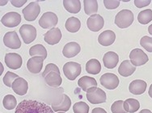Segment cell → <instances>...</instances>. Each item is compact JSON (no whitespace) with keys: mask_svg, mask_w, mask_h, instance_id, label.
Here are the masks:
<instances>
[{"mask_svg":"<svg viewBox=\"0 0 152 113\" xmlns=\"http://www.w3.org/2000/svg\"><path fill=\"white\" fill-rule=\"evenodd\" d=\"M137 20L142 24H147L152 20V10L146 9L140 12L137 15Z\"/></svg>","mask_w":152,"mask_h":113,"instance_id":"31","label":"cell"},{"mask_svg":"<svg viewBox=\"0 0 152 113\" xmlns=\"http://www.w3.org/2000/svg\"><path fill=\"white\" fill-rule=\"evenodd\" d=\"M148 32H149L150 34L152 36V24H151L149 26V28H148Z\"/></svg>","mask_w":152,"mask_h":113,"instance_id":"43","label":"cell"},{"mask_svg":"<svg viewBox=\"0 0 152 113\" xmlns=\"http://www.w3.org/2000/svg\"><path fill=\"white\" fill-rule=\"evenodd\" d=\"M15 113H53V110L44 103L25 99L17 105Z\"/></svg>","mask_w":152,"mask_h":113,"instance_id":"1","label":"cell"},{"mask_svg":"<svg viewBox=\"0 0 152 113\" xmlns=\"http://www.w3.org/2000/svg\"><path fill=\"white\" fill-rule=\"evenodd\" d=\"M1 22L7 28H15L20 23L21 16L17 12H8L2 17Z\"/></svg>","mask_w":152,"mask_h":113,"instance_id":"12","label":"cell"},{"mask_svg":"<svg viewBox=\"0 0 152 113\" xmlns=\"http://www.w3.org/2000/svg\"><path fill=\"white\" fill-rule=\"evenodd\" d=\"M65 27L68 32H77L80 29L81 27V22L78 18L70 17L67 19V20L65 23Z\"/></svg>","mask_w":152,"mask_h":113,"instance_id":"27","label":"cell"},{"mask_svg":"<svg viewBox=\"0 0 152 113\" xmlns=\"http://www.w3.org/2000/svg\"><path fill=\"white\" fill-rule=\"evenodd\" d=\"M129 92L135 96L142 95L146 90V82H144L143 80H140V79L134 80L129 84Z\"/></svg>","mask_w":152,"mask_h":113,"instance_id":"18","label":"cell"},{"mask_svg":"<svg viewBox=\"0 0 152 113\" xmlns=\"http://www.w3.org/2000/svg\"><path fill=\"white\" fill-rule=\"evenodd\" d=\"M111 112L113 113H127L124 108V101L117 100L114 102L111 106Z\"/></svg>","mask_w":152,"mask_h":113,"instance_id":"35","label":"cell"},{"mask_svg":"<svg viewBox=\"0 0 152 113\" xmlns=\"http://www.w3.org/2000/svg\"><path fill=\"white\" fill-rule=\"evenodd\" d=\"M3 104L7 110H12L17 106V101L12 95H7L3 98Z\"/></svg>","mask_w":152,"mask_h":113,"instance_id":"32","label":"cell"},{"mask_svg":"<svg viewBox=\"0 0 152 113\" xmlns=\"http://www.w3.org/2000/svg\"><path fill=\"white\" fill-rule=\"evenodd\" d=\"M58 113H65L64 112H58Z\"/></svg>","mask_w":152,"mask_h":113,"instance_id":"44","label":"cell"},{"mask_svg":"<svg viewBox=\"0 0 152 113\" xmlns=\"http://www.w3.org/2000/svg\"><path fill=\"white\" fill-rule=\"evenodd\" d=\"M80 46L76 42H70L67 43L62 50L63 55L67 58H74L75 56L78 55L80 52Z\"/></svg>","mask_w":152,"mask_h":113,"instance_id":"21","label":"cell"},{"mask_svg":"<svg viewBox=\"0 0 152 113\" xmlns=\"http://www.w3.org/2000/svg\"><path fill=\"white\" fill-rule=\"evenodd\" d=\"M119 61V57L116 52H106L103 57V62L106 68L108 69H113L117 66V63Z\"/></svg>","mask_w":152,"mask_h":113,"instance_id":"20","label":"cell"},{"mask_svg":"<svg viewBox=\"0 0 152 113\" xmlns=\"http://www.w3.org/2000/svg\"><path fill=\"white\" fill-rule=\"evenodd\" d=\"M58 16L55 13L53 12H45L42 15L41 19L39 20V25L45 29H50L55 28V26L58 24Z\"/></svg>","mask_w":152,"mask_h":113,"instance_id":"6","label":"cell"},{"mask_svg":"<svg viewBox=\"0 0 152 113\" xmlns=\"http://www.w3.org/2000/svg\"><path fill=\"white\" fill-rule=\"evenodd\" d=\"M73 111L75 113H88L89 106L84 102H78L73 106Z\"/></svg>","mask_w":152,"mask_h":113,"instance_id":"34","label":"cell"},{"mask_svg":"<svg viewBox=\"0 0 152 113\" xmlns=\"http://www.w3.org/2000/svg\"><path fill=\"white\" fill-rule=\"evenodd\" d=\"M86 71L90 74H98L101 71V64L96 59H91L86 64Z\"/></svg>","mask_w":152,"mask_h":113,"instance_id":"26","label":"cell"},{"mask_svg":"<svg viewBox=\"0 0 152 113\" xmlns=\"http://www.w3.org/2000/svg\"><path fill=\"white\" fill-rule=\"evenodd\" d=\"M19 78V76L17 74H15L14 73L12 72H8L6 73V74L4 75V78H3V83L4 85H6L7 87H12V84L13 82H15V79H17Z\"/></svg>","mask_w":152,"mask_h":113,"instance_id":"33","label":"cell"},{"mask_svg":"<svg viewBox=\"0 0 152 113\" xmlns=\"http://www.w3.org/2000/svg\"><path fill=\"white\" fill-rule=\"evenodd\" d=\"M84 12L87 15H92L98 12V3L96 0H84Z\"/></svg>","mask_w":152,"mask_h":113,"instance_id":"28","label":"cell"},{"mask_svg":"<svg viewBox=\"0 0 152 113\" xmlns=\"http://www.w3.org/2000/svg\"><path fill=\"white\" fill-rule=\"evenodd\" d=\"M4 45L12 50H18L21 46V41L15 31L7 32L3 37Z\"/></svg>","mask_w":152,"mask_h":113,"instance_id":"11","label":"cell"},{"mask_svg":"<svg viewBox=\"0 0 152 113\" xmlns=\"http://www.w3.org/2000/svg\"><path fill=\"white\" fill-rule=\"evenodd\" d=\"M61 39V30L58 28H53L50 29L44 35V40L47 44L53 45L59 43Z\"/></svg>","mask_w":152,"mask_h":113,"instance_id":"16","label":"cell"},{"mask_svg":"<svg viewBox=\"0 0 152 113\" xmlns=\"http://www.w3.org/2000/svg\"><path fill=\"white\" fill-rule=\"evenodd\" d=\"M139 113H152L148 109H143V110H142Z\"/></svg>","mask_w":152,"mask_h":113,"instance_id":"42","label":"cell"},{"mask_svg":"<svg viewBox=\"0 0 152 113\" xmlns=\"http://www.w3.org/2000/svg\"><path fill=\"white\" fill-rule=\"evenodd\" d=\"M140 44L149 52H152V37L145 36H142L140 41Z\"/></svg>","mask_w":152,"mask_h":113,"instance_id":"36","label":"cell"},{"mask_svg":"<svg viewBox=\"0 0 152 113\" xmlns=\"http://www.w3.org/2000/svg\"><path fill=\"white\" fill-rule=\"evenodd\" d=\"M104 24V20L100 15L95 14L91 15L87 20V26L92 32H98L101 30Z\"/></svg>","mask_w":152,"mask_h":113,"instance_id":"13","label":"cell"},{"mask_svg":"<svg viewBox=\"0 0 152 113\" xmlns=\"http://www.w3.org/2000/svg\"><path fill=\"white\" fill-rule=\"evenodd\" d=\"M22 12L27 21H34L41 12V7L37 2H32L22 10Z\"/></svg>","mask_w":152,"mask_h":113,"instance_id":"8","label":"cell"},{"mask_svg":"<svg viewBox=\"0 0 152 113\" xmlns=\"http://www.w3.org/2000/svg\"><path fill=\"white\" fill-rule=\"evenodd\" d=\"M136 70V67L131 63V61L129 60H125L121 63L118 73L123 77H129L132 75Z\"/></svg>","mask_w":152,"mask_h":113,"instance_id":"22","label":"cell"},{"mask_svg":"<svg viewBox=\"0 0 152 113\" xmlns=\"http://www.w3.org/2000/svg\"><path fill=\"white\" fill-rule=\"evenodd\" d=\"M20 34L22 36L23 43L26 44L32 43L37 37V29L30 24H23L20 28Z\"/></svg>","mask_w":152,"mask_h":113,"instance_id":"7","label":"cell"},{"mask_svg":"<svg viewBox=\"0 0 152 113\" xmlns=\"http://www.w3.org/2000/svg\"><path fill=\"white\" fill-rule=\"evenodd\" d=\"M148 94H149V96L151 98H152V84L151 85V87L149 88V91H148Z\"/></svg>","mask_w":152,"mask_h":113,"instance_id":"41","label":"cell"},{"mask_svg":"<svg viewBox=\"0 0 152 113\" xmlns=\"http://www.w3.org/2000/svg\"><path fill=\"white\" fill-rule=\"evenodd\" d=\"M12 88L15 94H17L19 96H24L26 95V93L28 92V82L23 78L19 77L13 82Z\"/></svg>","mask_w":152,"mask_h":113,"instance_id":"17","label":"cell"},{"mask_svg":"<svg viewBox=\"0 0 152 113\" xmlns=\"http://www.w3.org/2000/svg\"><path fill=\"white\" fill-rule=\"evenodd\" d=\"M29 54L32 57H42L45 59L47 58L46 49L42 44H36L30 48Z\"/></svg>","mask_w":152,"mask_h":113,"instance_id":"30","label":"cell"},{"mask_svg":"<svg viewBox=\"0 0 152 113\" xmlns=\"http://www.w3.org/2000/svg\"><path fill=\"white\" fill-rule=\"evenodd\" d=\"M5 64L7 66L12 69V70H17L20 69L22 66V58L20 56L15 53V52H9L5 55Z\"/></svg>","mask_w":152,"mask_h":113,"instance_id":"14","label":"cell"},{"mask_svg":"<svg viewBox=\"0 0 152 113\" xmlns=\"http://www.w3.org/2000/svg\"><path fill=\"white\" fill-rule=\"evenodd\" d=\"M87 99L92 104H103L106 101V93L97 87H91L87 91Z\"/></svg>","mask_w":152,"mask_h":113,"instance_id":"4","label":"cell"},{"mask_svg":"<svg viewBox=\"0 0 152 113\" xmlns=\"http://www.w3.org/2000/svg\"><path fill=\"white\" fill-rule=\"evenodd\" d=\"M91 113H107V112L101 107H96L92 110Z\"/></svg>","mask_w":152,"mask_h":113,"instance_id":"40","label":"cell"},{"mask_svg":"<svg viewBox=\"0 0 152 113\" xmlns=\"http://www.w3.org/2000/svg\"><path fill=\"white\" fill-rule=\"evenodd\" d=\"M134 20V14L131 11L124 9L117 13L115 17V23L120 28H126L131 25Z\"/></svg>","mask_w":152,"mask_h":113,"instance_id":"3","label":"cell"},{"mask_svg":"<svg viewBox=\"0 0 152 113\" xmlns=\"http://www.w3.org/2000/svg\"><path fill=\"white\" fill-rule=\"evenodd\" d=\"M78 85H79V87L82 88L83 91L87 92L91 87H97V82L94 78L88 77V76H83L79 79Z\"/></svg>","mask_w":152,"mask_h":113,"instance_id":"24","label":"cell"},{"mask_svg":"<svg viewBox=\"0 0 152 113\" xmlns=\"http://www.w3.org/2000/svg\"><path fill=\"white\" fill-rule=\"evenodd\" d=\"M42 77L45 78L46 84L50 87H58L61 86L62 82L58 67L53 63L48 64L45 66Z\"/></svg>","mask_w":152,"mask_h":113,"instance_id":"2","label":"cell"},{"mask_svg":"<svg viewBox=\"0 0 152 113\" xmlns=\"http://www.w3.org/2000/svg\"><path fill=\"white\" fill-rule=\"evenodd\" d=\"M100 84L108 90H114L119 85V78L116 74L112 73H106L103 74L100 78Z\"/></svg>","mask_w":152,"mask_h":113,"instance_id":"9","label":"cell"},{"mask_svg":"<svg viewBox=\"0 0 152 113\" xmlns=\"http://www.w3.org/2000/svg\"><path fill=\"white\" fill-rule=\"evenodd\" d=\"M81 65L75 61H69L63 66V73L69 80L73 81L81 74Z\"/></svg>","mask_w":152,"mask_h":113,"instance_id":"5","label":"cell"},{"mask_svg":"<svg viewBox=\"0 0 152 113\" xmlns=\"http://www.w3.org/2000/svg\"><path fill=\"white\" fill-rule=\"evenodd\" d=\"M129 58L131 63L134 66H140L149 61L148 56L140 49H134L130 52L129 54Z\"/></svg>","mask_w":152,"mask_h":113,"instance_id":"10","label":"cell"},{"mask_svg":"<svg viewBox=\"0 0 152 113\" xmlns=\"http://www.w3.org/2000/svg\"><path fill=\"white\" fill-rule=\"evenodd\" d=\"M104 3L106 8L113 10V9H116L119 7L120 1L119 0H104Z\"/></svg>","mask_w":152,"mask_h":113,"instance_id":"37","label":"cell"},{"mask_svg":"<svg viewBox=\"0 0 152 113\" xmlns=\"http://www.w3.org/2000/svg\"><path fill=\"white\" fill-rule=\"evenodd\" d=\"M116 39V34L111 30H106L101 32L98 37L99 43L103 46H109L114 43Z\"/></svg>","mask_w":152,"mask_h":113,"instance_id":"19","label":"cell"},{"mask_svg":"<svg viewBox=\"0 0 152 113\" xmlns=\"http://www.w3.org/2000/svg\"><path fill=\"white\" fill-rule=\"evenodd\" d=\"M26 0H23V1H15V0H12V1H11V3H12L14 7H20L23 6V4L26 3Z\"/></svg>","mask_w":152,"mask_h":113,"instance_id":"39","label":"cell"},{"mask_svg":"<svg viewBox=\"0 0 152 113\" xmlns=\"http://www.w3.org/2000/svg\"><path fill=\"white\" fill-rule=\"evenodd\" d=\"M124 108L127 112H136L140 108V103L135 99H128L124 101Z\"/></svg>","mask_w":152,"mask_h":113,"instance_id":"29","label":"cell"},{"mask_svg":"<svg viewBox=\"0 0 152 113\" xmlns=\"http://www.w3.org/2000/svg\"><path fill=\"white\" fill-rule=\"evenodd\" d=\"M44 58L42 57H32L27 62V68L32 74H39L42 70Z\"/></svg>","mask_w":152,"mask_h":113,"instance_id":"15","label":"cell"},{"mask_svg":"<svg viewBox=\"0 0 152 113\" xmlns=\"http://www.w3.org/2000/svg\"><path fill=\"white\" fill-rule=\"evenodd\" d=\"M71 106V100L69 96L62 95V99L57 104H52V108L54 112H67Z\"/></svg>","mask_w":152,"mask_h":113,"instance_id":"23","label":"cell"},{"mask_svg":"<svg viewBox=\"0 0 152 113\" xmlns=\"http://www.w3.org/2000/svg\"><path fill=\"white\" fill-rule=\"evenodd\" d=\"M151 3V0H134V4L135 6L138 7V8H141V7H146L149 5Z\"/></svg>","mask_w":152,"mask_h":113,"instance_id":"38","label":"cell"},{"mask_svg":"<svg viewBox=\"0 0 152 113\" xmlns=\"http://www.w3.org/2000/svg\"><path fill=\"white\" fill-rule=\"evenodd\" d=\"M63 6L70 13L77 14L81 10V3L79 0H64Z\"/></svg>","mask_w":152,"mask_h":113,"instance_id":"25","label":"cell"}]
</instances>
